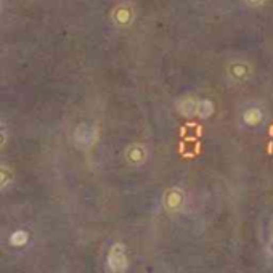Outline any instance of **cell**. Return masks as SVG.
I'll use <instances>...</instances> for the list:
<instances>
[{"label":"cell","instance_id":"obj_1","mask_svg":"<svg viewBox=\"0 0 273 273\" xmlns=\"http://www.w3.org/2000/svg\"><path fill=\"white\" fill-rule=\"evenodd\" d=\"M225 74L232 84L238 85V84L247 82V80L252 77L254 69H252V65L247 60L237 58V60L228 61V65L225 68Z\"/></svg>","mask_w":273,"mask_h":273},{"label":"cell","instance_id":"obj_3","mask_svg":"<svg viewBox=\"0 0 273 273\" xmlns=\"http://www.w3.org/2000/svg\"><path fill=\"white\" fill-rule=\"evenodd\" d=\"M166 209L171 212H178L185 204V193L180 188H171L164 196Z\"/></svg>","mask_w":273,"mask_h":273},{"label":"cell","instance_id":"obj_2","mask_svg":"<svg viewBox=\"0 0 273 273\" xmlns=\"http://www.w3.org/2000/svg\"><path fill=\"white\" fill-rule=\"evenodd\" d=\"M241 124H243L244 127L247 129H257L264 124L265 121V113L264 109L257 106V104H249V106H246L243 111H241Z\"/></svg>","mask_w":273,"mask_h":273},{"label":"cell","instance_id":"obj_8","mask_svg":"<svg viewBox=\"0 0 273 273\" xmlns=\"http://www.w3.org/2000/svg\"><path fill=\"white\" fill-rule=\"evenodd\" d=\"M243 2L247 5V7H251V8H259V7H262L267 0H243Z\"/></svg>","mask_w":273,"mask_h":273},{"label":"cell","instance_id":"obj_7","mask_svg":"<svg viewBox=\"0 0 273 273\" xmlns=\"http://www.w3.org/2000/svg\"><path fill=\"white\" fill-rule=\"evenodd\" d=\"M265 252L270 259H273V233L267 239V246H265Z\"/></svg>","mask_w":273,"mask_h":273},{"label":"cell","instance_id":"obj_5","mask_svg":"<svg viewBox=\"0 0 273 273\" xmlns=\"http://www.w3.org/2000/svg\"><path fill=\"white\" fill-rule=\"evenodd\" d=\"M196 106H198V100L191 97H185L178 102V111L187 117L196 116Z\"/></svg>","mask_w":273,"mask_h":273},{"label":"cell","instance_id":"obj_4","mask_svg":"<svg viewBox=\"0 0 273 273\" xmlns=\"http://www.w3.org/2000/svg\"><path fill=\"white\" fill-rule=\"evenodd\" d=\"M108 264L113 270H124L126 269L127 257H126V252H124L121 244H117V246L113 247V251H111V254H109Z\"/></svg>","mask_w":273,"mask_h":273},{"label":"cell","instance_id":"obj_6","mask_svg":"<svg viewBox=\"0 0 273 273\" xmlns=\"http://www.w3.org/2000/svg\"><path fill=\"white\" fill-rule=\"evenodd\" d=\"M214 103L204 98V100H198V106H196V116H200L201 119H207L214 114Z\"/></svg>","mask_w":273,"mask_h":273}]
</instances>
